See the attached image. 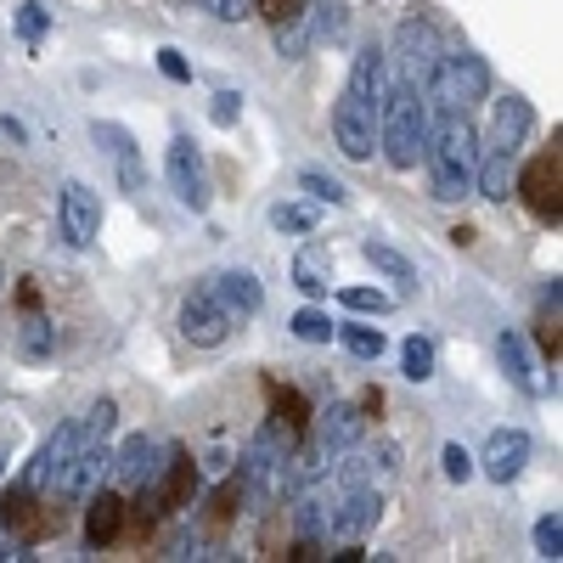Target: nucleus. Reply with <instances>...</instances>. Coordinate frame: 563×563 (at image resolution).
Masks as SVG:
<instances>
[{"label":"nucleus","mask_w":563,"mask_h":563,"mask_svg":"<svg viewBox=\"0 0 563 563\" xmlns=\"http://www.w3.org/2000/svg\"><path fill=\"white\" fill-rule=\"evenodd\" d=\"M361 406L355 400H333L321 411V429H316V451H321V462H333L339 451H350L355 440H361Z\"/></svg>","instance_id":"obj_15"},{"label":"nucleus","mask_w":563,"mask_h":563,"mask_svg":"<svg viewBox=\"0 0 563 563\" xmlns=\"http://www.w3.org/2000/svg\"><path fill=\"white\" fill-rule=\"evenodd\" d=\"M254 12H265L271 23H282V18H294V12H305V0H254Z\"/></svg>","instance_id":"obj_35"},{"label":"nucleus","mask_w":563,"mask_h":563,"mask_svg":"<svg viewBox=\"0 0 563 563\" xmlns=\"http://www.w3.org/2000/svg\"><path fill=\"white\" fill-rule=\"evenodd\" d=\"M530 124H536V113H530L525 97H501L496 113H490V135L479 141V158H519Z\"/></svg>","instance_id":"obj_8"},{"label":"nucleus","mask_w":563,"mask_h":563,"mask_svg":"<svg viewBox=\"0 0 563 563\" xmlns=\"http://www.w3.org/2000/svg\"><path fill=\"white\" fill-rule=\"evenodd\" d=\"M299 180H305V192H310V198H321V203H333V209H344V203H350V192H344V186H339L333 175H321V169H305Z\"/></svg>","instance_id":"obj_28"},{"label":"nucleus","mask_w":563,"mask_h":563,"mask_svg":"<svg viewBox=\"0 0 563 563\" xmlns=\"http://www.w3.org/2000/svg\"><path fill=\"white\" fill-rule=\"evenodd\" d=\"M429 97H422V85H389L384 90V108H378V147L395 169H411L429 147Z\"/></svg>","instance_id":"obj_3"},{"label":"nucleus","mask_w":563,"mask_h":563,"mask_svg":"<svg viewBox=\"0 0 563 563\" xmlns=\"http://www.w3.org/2000/svg\"><path fill=\"white\" fill-rule=\"evenodd\" d=\"M294 339H299V344H327V339H333V321H327V310H299V316H294Z\"/></svg>","instance_id":"obj_26"},{"label":"nucleus","mask_w":563,"mask_h":563,"mask_svg":"<svg viewBox=\"0 0 563 563\" xmlns=\"http://www.w3.org/2000/svg\"><path fill=\"white\" fill-rule=\"evenodd\" d=\"M305 45H310V12H294V18L276 23V57L282 63H299Z\"/></svg>","instance_id":"obj_20"},{"label":"nucleus","mask_w":563,"mask_h":563,"mask_svg":"<svg viewBox=\"0 0 563 563\" xmlns=\"http://www.w3.org/2000/svg\"><path fill=\"white\" fill-rule=\"evenodd\" d=\"M52 344H57V333L34 316V321L23 327V355H29V361H40V355H52Z\"/></svg>","instance_id":"obj_31"},{"label":"nucleus","mask_w":563,"mask_h":563,"mask_svg":"<svg viewBox=\"0 0 563 563\" xmlns=\"http://www.w3.org/2000/svg\"><path fill=\"white\" fill-rule=\"evenodd\" d=\"M333 333L344 339V350H350L355 361H378V355L389 350V339L378 333V327H333Z\"/></svg>","instance_id":"obj_23"},{"label":"nucleus","mask_w":563,"mask_h":563,"mask_svg":"<svg viewBox=\"0 0 563 563\" xmlns=\"http://www.w3.org/2000/svg\"><path fill=\"white\" fill-rule=\"evenodd\" d=\"M422 158H429V175H434V198L456 203V198L474 192V180H479V130L467 124V113H440L429 124Z\"/></svg>","instance_id":"obj_2"},{"label":"nucleus","mask_w":563,"mask_h":563,"mask_svg":"<svg viewBox=\"0 0 563 563\" xmlns=\"http://www.w3.org/2000/svg\"><path fill=\"white\" fill-rule=\"evenodd\" d=\"M158 467H164V445L147 440V434H130V440L113 451L108 474H113L119 485H147V479H158Z\"/></svg>","instance_id":"obj_14"},{"label":"nucleus","mask_w":563,"mask_h":563,"mask_svg":"<svg viewBox=\"0 0 563 563\" xmlns=\"http://www.w3.org/2000/svg\"><path fill=\"white\" fill-rule=\"evenodd\" d=\"M271 225H276V231H294V238H310V231H316V209H305V203H276V209H271Z\"/></svg>","instance_id":"obj_25"},{"label":"nucleus","mask_w":563,"mask_h":563,"mask_svg":"<svg viewBox=\"0 0 563 563\" xmlns=\"http://www.w3.org/2000/svg\"><path fill=\"white\" fill-rule=\"evenodd\" d=\"M57 231H63L68 249H90V243H97V231H102V198L90 192L85 180H68L63 186V198H57Z\"/></svg>","instance_id":"obj_7"},{"label":"nucleus","mask_w":563,"mask_h":563,"mask_svg":"<svg viewBox=\"0 0 563 563\" xmlns=\"http://www.w3.org/2000/svg\"><path fill=\"white\" fill-rule=\"evenodd\" d=\"M378 512H384V496H378V490H366V485H355V490L333 507V519H327V536H333V541H361L372 525H378Z\"/></svg>","instance_id":"obj_13"},{"label":"nucleus","mask_w":563,"mask_h":563,"mask_svg":"<svg viewBox=\"0 0 563 563\" xmlns=\"http://www.w3.org/2000/svg\"><path fill=\"white\" fill-rule=\"evenodd\" d=\"M164 175H169V192H175L186 209H192V214L209 209V169H203V153H198L192 135H175V141H169Z\"/></svg>","instance_id":"obj_6"},{"label":"nucleus","mask_w":563,"mask_h":563,"mask_svg":"<svg viewBox=\"0 0 563 563\" xmlns=\"http://www.w3.org/2000/svg\"><path fill=\"white\" fill-rule=\"evenodd\" d=\"M231 333H238V316H231V310L214 299L209 282H203L198 294H186V305H180V339H186V344H198V350H220Z\"/></svg>","instance_id":"obj_5"},{"label":"nucleus","mask_w":563,"mask_h":563,"mask_svg":"<svg viewBox=\"0 0 563 563\" xmlns=\"http://www.w3.org/2000/svg\"><path fill=\"white\" fill-rule=\"evenodd\" d=\"M18 34H23L29 45L45 34V7H40V0H23V7H18Z\"/></svg>","instance_id":"obj_33"},{"label":"nucleus","mask_w":563,"mask_h":563,"mask_svg":"<svg viewBox=\"0 0 563 563\" xmlns=\"http://www.w3.org/2000/svg\"><path fill=\"white\" fill-rule=\"evenodd\" d=\"M440 462H445V479H451V485H467V479H474V474H479V462H474V456H467V451H462L456 440H451V445L440 451Z\"/></svg>","instance_id":"obj_29"},{"label":"nucleus","mask_w":563,"mask_h":563,"mask_svg":"<svg viewBox=\"0 0 563 563\" xmlns=\"http://www.w3.org/2000/svg\"><path fill=\"white\" fill-rule=\"evenodd\" d=\"M474 462H479L485 479L512 485V479L525 474V462H530V434H525V429H496V434L485 440V456H474Z\"/></svg>","instance_id":"obj_11"},{"label":"nucleus","mask_w":563,"mask_h":563,"mask_svg":"<svg viewBox=\"0 0 563 563\" xmlns=\"http://www.w3.org/2000/svg\"><path fill=\"white\" fill-rule=\"evenodd\" d=\"M339 299H344V310H355V316H384V310L395 305L384 288H344Z\"/></svg>","instance_id":"obj_27"},{"label":"nucleus","mask_w":563,"mask_h":563,"mask_svg":"<svg viewBox=\"0 0 563 563\" xmlns=\"http://www.w3.org/2000/svg\"><path fill=\"white\" fill-rule=\"evenodd\" d=\"M327 519H333V501H321V496H305L299 501V541H321L327 536Z\"/></svg>","instance_id":"obj_24"},{"label":"nucleus","mask_w":563,"mask_h":563,"mask_svg":"<svg viewBox=\"0 0 563 563\" xmlns=\"http://www.w3.org/2000/svg\"><path fill=\"white\" fill-rule=\"evenodd\" d=\"M496 355H501V372L512 378V389H525V395H547V378H541V366L530 361V344L519 333H501L496 339Z\"/></svg>","instance_id":"obj_17"},{"label":"nucleus","mask_w":563,"mask_h":563,"mask_svg":"<svg viewBox=\"0 0 563 563\" xmlns=\"http://www.w3.org/2000/svg\"><path fill=\"white\" fill-rule=\"evenodd\" d=\"M7 467H12V434H0V479H7Z\"/></svg>","instance_id":"obj_37"},{"label":"nucleus","mask_w":563,"mask_h":563,"mask_svg":"<svg viewBox=\"0 0 563 563\" xmlns=\"http://www.w3.org/2000/svg\"><path fill=\"white\" fill-rule=\"evenodd\" d=\"M119 525H124V501H119L113 490L90 496V512H85V541H90V547H108V541L119 536Z\"/></svg>","instance_id":"obj_18"},{"label":"nucleus","mask_w":563,"mask_h":563,"mask_svg":"<svg viewBox=\"0 0 563 563\" xmlns=\"http://www.w3.org/2000/svg\"><path fill=\"white\" fill-rule=\"evenodd\" d=\"M238 113H243V97H238V90H220V97H214V108H209V119H214L220 130H231V124H238Z\"/></svg>","instance_id":"obj_34"},{"label":"nucleus","mask_w":563,"mask_h":563,"mask_svg":"<svg viewBox=\"0 0 563 563\" xmlns=\"http://www.w3.org/2000/svg\"><path fill=\"white\" fill-rule=\"evenodd\" d=\"M361 254H366V265H372V271H384L389 282H417V265H411L400 249H389V243H366Z\"/></svg>","instance_id":"obj_21"},{"label":"nucleus","mask_w":563,"mask_h":563,"mask_svg":"<svg viewBox=\"0 0 563 563\" xmlns=\"http://www.w3.org/2000/svg\"><path fill=\"white\" fill-rule=\"evenodd\" d=\"M422 97H429V113H467L474 102L490 97V68L485 57L462 52V57H440L429 85H422Z\"/></svg>","instance_id":"obj_4"},{"label":"nucleus","mask_w":563,"mask_h":563,"mask_svg":"<svg viewBox=\"0 0 563 563\" xmlns=\"http://www.w3.org/2000/svg\"><path fill=\"white\" fill-rule=\"evenodd\" d=\"M158 68H164V79H192V68H186V57H180V52H169V45L158 52Z\"/></svg>","instance_id":"obj_36"},{"label":"nucleus","mask_w":563,"mask_h":563,"mask_svg":"<svg viewBox=\"0 0 563 563\" xmlns=\"http://www.w3.org/2000/svg\"><path fill=\"white\" fill-rule=\"evenodd\" d=\"M519 192H525V203H530V214L536 220H563V158L558 153H541L530 169H525V180H519Z\"/></svg>","instance_id":"obj_9"},{"label":"nucleus","mask_w":563,"mask_h":563,"mask_svg":"<svg viewBox=\"0 0 563 563\" xmlns=\"http://www.w3.org/2000/svg\"><path fill=\"white\" fill-rule=\"evenodd\" d=\"M90 135H97L102 147H108V158H113V169H119V186H124V192H130V198L147 192V175H141V158H135V135H130L124 124H113V119H97V124H90Z\"/></svg>","instance_id":"obj_12"},{"label":"nucleus","mask_w":563,"mask_h":563,"mask_svg":"<svg viewBox=\"0 0 563 563\" xmlns=\"http://www.w3.org/2000/svg\"><path fill=\"white\" fill-rule=\"evenodd\" d=\"M384 68H389V57L378 52V45H366V52L355 57V68H350V79H344L339 108H333V141L355 164H366L372 147H378V108H384V90H389Z\"/></svg>","instance_id":"obj_1"},{"label":"nucleus","mask_w":563,"mask_h":563,"mask_svg":"<svg viewBox=\"0 0 563 563\" xmlns=\"http://www.w3.org/2000/svg\"><path fill=\"white\" fill-rule=\"evenodd\" d=\"M536 552L541 558H563V525H558V512H547V519H536Z\"/></svg>","instance_id":"obj_30"},{"label":"nucleus","mask_w":563,"mask_h":563,"mask_svg":"<svg viewBox=\"0 0 563 563\" xmlns=\"http://www.w3.org/2000/svg\"><path fill=\"white\" fill-rule=\"evenodd\" d=\"M395 63H400V79L406 85H429L434 63H440V40L429 23H400L395 34Z\"/></svg>","instance_id":"obj_10"},{"label":"nucleus","mask_w":563,"mask_h":563,"mask_svg":"<svg viewBox=\"0 0 563 563\" xmlns=\"http://www.w3.org/2000/svg\"><path fill=\"white\" fill-rule=\"evenodd\" d=\"M400 372H406L411 384H429V378H434V344L411 333V339L400 344Z\"/></svg>","instance_id":"obj_22"},{"label":"nucleus","mask_w":563,"mask_h":563,"mask_svg":"<svg viewBox=\"0 0 563 563\" xmlns=\"http://www.w3.org/2000/svg\"><path fill=\"white\" fill-rule=\"evenodd\" d=\"M214 288V299L238 316V321H249V316H260V305H265V288H260V276L254 271H225V276H214L209 282Z\"/></svg>","instance_id":"obj_16"},{"label":"nucleus","mask_w":563,"mask_h":563,"mask_svg":"<svg viewBox=\"0 0 563 563\" xmlns=\"http://www.w3.org/2000/svg\"><path fill=\"white\" fill-rule=\"evenodd\" d=\"M198 7H203L209 18H220V23H243V18H254V0H198Z\"/></svg>","instance_id":"obj_32"},{"label":"nucleus","mask_w":563,"mask_h":563,"mask_svg":"<svg viewBox=\"0 0 563 563\" xmlns=\"http://www.w3.org/2000/svg\"><path fill=\"white\" fill-rule=\"evenodd\" d=\"M294 282L305 294H327V282H333V254H327L321 243H305L294 254Z\"/></svg>","instance_id":"obj_19"}]
</instances>
